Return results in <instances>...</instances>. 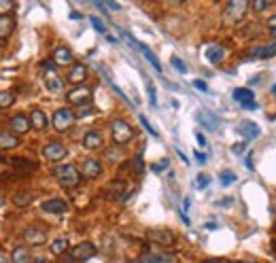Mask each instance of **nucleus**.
<instances>
[{"label":"nucleus","instance_id":"1","mask_svg":"<svg viewBox=\"0 0 276 263\" xmlns=\"http://www.w3.org/2000/svg\"><path fill=\"white\" fill-rule=\"evenodd\" d=\"M38 170V164L34 159L25 157H4L0 155V183H11L32 174Z\"/></svg>","mask_w":276,"mask_h":263},{"label":"nucleus","instance_id":"2","mask_svg":"<svg viewBox=\"0 0 276 263\" xmlns=\"http://www.w3.org/2000/svg\"><path fill=\"white\" fill-rule=\"evenodd\" d=\"M53 176H55V181L66 189H75L81 185V172L76 170V166H73V164L57 166V168L53 170Z\"/></svg>","mask_w":276,"mask_h":263},{"label":"nucleus","instance_id":"3","mask_svg":"<svg viewBox=\"0 0 276 263\" xmlns=\"http://www.w3.org/2000/svg\"><path fill=\"white\" fill-rule=\"evenodd\" d=\"M134 136H136V132H134V127L127 121H124V119L111 121V138L115 144H127Z\"/></svg>","mask_w":276,"mask_h":263},{"label":"nucleus","instance_id":"4","mask_svg":"<svg viewBox=\"0 0 276 263\" xmlns=\"http://www.w3.org/2000/svg\"><path fill=\"white\" fill-rule=\"evenodd\" d=\"M247 11H249L247 0H232L223 11V19H226V24H240L247 15Z\"/></svg>","mask_w":276,"mask_h":263},{"label":"nucleus","instance_id":"5","mask_svg":"<svg viewBox=\"0 0 276 263\" xmlns=\"http://www.w3.org/2000/svg\"><path fill=\"white\" fill-rule=\"evenodd\" d=\"M92 98H94V89L85 87V85H76L75 89H70L66 94V100L73 106H87L92 102Z\"/></svg>","mask_w":276,"mask_h":263},{"label":"nucleus","instance_id":"6","mask_svg":"<svg viewBox=\"0 0 276 263\" xmlns=\"http://www.w3.org/2000/svg\"><path fill=\"white\" fill-rule=\"evenodd\" d=\"M75 121H76V115L70 111V108H57V111L53 113L51 123H53V127L57 132H68L70 127L75 125Z\"/></svg>","mask_w":276,"mask_h":263},{"label":"nucleus","instance_id":"7","mask_svg":"<svg viewBox=\"0 0 276 263\" xmlns=\"http://www.w3.org/2000/svg\"><path fill=\"white\" fill-rule=\"evenodd\" d=\"M127 189H130V185H127L125 181H121V178L111 181L106 185V197L113 202H124L125 195H127Z\"/></svg>","mask_w":276,"mask_h":263},{"label":"nucleus","instance_id":"8","mask_svg":"<svg viewBox=\"0 0 276 263\" xmlns=\"http://www.w3.org/2000/svg\"><path fill=\"white\" fill-rule=\"evenodd\" d=\"M147 238H149L151 242H155V244H159V246H175L176 244V238L170 229H149Z\"/></svg>","mask_w":276,"mask_h":263},{"label":"nucleus","instance_id":"9","mask_svg":"<svg viewBox=\"0 0 276 263\" xmlns=\"http://www.w3.org/2000/svg\"><path fill=\"white\" fill-rule=\"evenodd\" d=\"M66 155H68L66 146L60 144V143H49V144L43 146V157L49 159V162H62Z\"/></svg>","mask_w":276,"mask_h":263},{"label":"nucleus","instance_id":"10","mask_svg":"<svg viewBox=\"0 0 276 263\" xmlns=\"http://www.w3.org/2000/svg\"><path fill=\"white\" fill-rule=\"evenodd\" d=\"M96 255V246L92 244V242H81V244H76L73 251H70V257H73L75 261H89Z\"/></svg>","mask_w":276,"mask_h":263},{"label":"nucleus","instance_id":"11","mask_svg":"<svg viewBox=\"0 0 276 263\" xmlns=\"http://www.w3.org/2000/svg\"><path fill=\"white\" fill-rule=\"evenodd\" d=\"M79 172H81V178L94 181V178H98L102 174V164L98 162V159H85Z\"/></svg>","mask_w":276,"mask_h":263},{"label":"nucleus","instance_id":"12","mask_svg":"<svg viewBox=\"0 0 276 263\" xmlns=\"http://www.w3.org/2000/svg\"><path fill=\"white\" fill-rule=\"evenodd\" d=\"M24 238H25V244L30 246H43L47 242V236H45L41 227H28L24 232Z\"/></svg>","mask_w":276,"mask_h":263},{"label":"nucleus","instance_id":"13","mask_svg":"<svg viewBox=\"0 0 276 263\" xmlns=\"http://www.w3.org/2000/svg\"><path fill=\"white\" fill-rule=\"evenodd\" d=\"M15 30V17L13 13H0V41H6Z\"/></svg>","mask_w":276,"mask_h":263},{"label":"nucleus","instance_id":"14","mask_svg":"<svg viewBox=\"0 0 276 263\" xmlns=\"http://www.w3.org/2000/svg\"><path fill=\"white\" fill-rule=\"evenodd\" d=\"M28 119H30V127H32V130H36V132L47 130V125H49L47 115H45L43 111H38V108H34V111L28 115Z\"/></svg>","mask_w":276,"mask_h":263},{"label":"nucleus","instance_id":"15","mask_svg":"<svg viewBox=\"0 0 276 263\" xmlns=\"http://www.w3.org/2000/svg\"><path fill=\"white\" fill-rule=\"evenodd\" d=\"M9 127H11V130L15 132V134H25V132L30 130V119L25 117V115H22V113H19V115H13V117L9 119Z\"/></svg>","mask_w":276,"mask_h":263},{"label":"nucleus","instance_id":"16","mask_svg":"<svg viewBox=\"0 0 276 263\" xmlns=\"http://www.w3.org/2000/svg\"><path fill=\"white\" fill-rule=\"evenodd\" d=\"M87 79V66L85 64H75L73 68H70V72H68V83H73V85H81L83 81Z\"/></svg>","mask_w":276,"mask_h":263},{"label":"nucleus","instance_id":"17","mask_svg":"<svg viewBox=\"0 0 276 263\" xmlns=\"http://www.w3.org/2000/svg\"><path fill=\"white\" fill-rule=\"evenodd\" d=\"M45 213H51V215H64L68 210V204L60 200V197H53V200H47V202H43L41 204Z\"/></svg>","mask_w":276,"mask_h":263},{"label":"nucleus","instance_id":"18","mask_svg":"<svg viewBox=\"0 0 276 263\" xmlns=\"http://www.w3.org/2000/svg\"><path fill=\"white\" fill-rule=\"evenodd\" d=\"M102 144H104V138H102V134L96 132V130H89L85 136H83V146H85V149H89V151L100 149Z\"/></svg>","mask_w":276,"mask_h":263},{"label":"nucleus","instance_id":"19","mask_svg":"<svg viewBox=\"0 0 276 263\" xmlns=\"http://www.w3.org/2000/svg\"><path fill=\"white\" fill-rule=\"evenodd\" d=\"M145 263H178V257L172 253H147Z\"/></svg>","mask_w":276,"mask_h":263},{"label":"nucleus","instance_id":"20","mask_svg":"<svg viewBox=\"0 0 276 263\" xmlns=\"http://www.w3.org/2000/svg\"><path fill=\"white\" fill-rule=\"evenodd\" d=\"M53 64L55 66H66V64H73V51L68 47H55L53 49Z\"/></svg>","mask_w":276,"mask_h":263},{"label":"nucleus","instance_id":"21","mask_svg":"<svg viewBox=\"0 0 276 263\" xmlns=\"http://www.w3.org/2000/svg\"><path fill=\"white\" fill-rule=\"evenodd\" d=\"M45 85H47L49 92L57 94V92H62L64 89V81L57 76L55 70H49V72H45Z\"/></svg>","mask_w":276,"mask_h":263},{"label":"nucleus","instance_id":"22","mask_svg":"<svg viewBox=\"0 0 276 263\" xmlns=\"http://www.w3.org/2000/svg\"><path fill=\"white\" fill-rule=\"evenodd\" d=\"M22 144V138L19 136H13L9 132H0V151H11V149H17Z\"/></svg>","mask_w":276,"mask_h":263},{"label":"nucleus","instance_id":"23","mask_svg":"<svg viewBox=\"0 0 276 263\" xmlns=\"http://www.w3.org/2000/svg\"><path fill=\"white\" fill-rule=\"evenodd\" d=\"M223 57H226V47H223V45H210L206 49V60L210 64H215V66L223 62Z\"/></svg>","mask_w":276,"mask_h":263},{"label":"nucleus","instance_id":"24","mask_svg":"<svg viewBox=\"0 0 276 263\" xmlns=\"http://www.w3.org/2000/svg\"><path fill=\"white\" fill-rule=\"evenodd\" d=\"M32 202H34V193H32V191L22 189V191H17V193L13 195V204L19 206V208H28Z\"/></svg>","mask_w":276,"mask_h":263},{"label":"nucleus","instance_id":"25","mask_svg":"<svg viewBox=\"0 0 276 263\" xmlns=\"http://www.w3.org/2000/svg\"><path fill=\"white\" fill-rule=\"evenodd\" d=\"M238 132H240L245 138H257L259 134H261L259 125L253 123V121H242V123L238 125Z\"/></svg>","mask_w":276,"mask_h":263},{"label":"nucleus","instance_id":"26","mask_svg":"<svg viewBox=\"0 0 276 263\" xmlns=\"http://www.w3.org/2000/svg\"><path fill=\"white\" fill-rule=\"evenodd\" d=\"M234 100H236V102H240V106L249 104V102H255L253 92H251V89H247V87H238V89H234Z\"/></svg>","mask_w":276,"mask_h":263},{"label":"nucleus","instance_id":"27","mask_svg":"<svg viewBox=\"0 0 276 263\" xmlns=\"http://www.w3.org/2000/svg\"><path fill=\"white\" fill-rule=\"evenodd\" d=\"M198 121L206 127V130H217L219 127V121L215 119V115H210V113H206V111H200L198 113Z\"/></svg>","mask_w":276,"mask_h":263},{"label":"nucleus","instance_id":"28","mask_svg":"<svg viewBox=\"0 0 276 263\" xmlns=\"http://www.w3.org/2000/svg\"><path fill=\"white\" fill-rule=\"evenodd\" d=\"M11 261H13V263H30V261H32L30 251H28L25 246H17V248H13Z\"/></svg>","mask_w":276,"mask_h":263},{"label":"nucleus","instance_id":"29","mask_svg":"<svg viewBox=\"0 0 276 263\" xmlns=\"http://www.w3.org/2000/svg\"><path fill=\"white\" fill-rule=\"evenodd\" d=\"M274 55H276V45L251 49V57H257V60H268V57H274Z\"/></svg>","mask_w":276,"mask_h":263},{"label":"nucleus","instance_id":"30","mask_svg":"<svg viewBox=\"0 0 276 263\" xmlns=\"http://www.w3.org/2000/svg\"><path fill=\"white\" fill-rule=\"evenodd\" d=\"M138 49H140V51H143V55H145V57H147V60H149L151 64H153V68H155V70H157V72H162V70H164V68H162V62H159V60H157V55H155V53H153V51H151L149 47H147V45H143V43H138Z\"/></svg>","mask_w":276,"mask_h":263},{"label":"nucleus","instance_id":"31","mask_svg":"<svg viewBox=\"0 0 276 263\" xmlns=\"http://www.w3.org/2000/svg\"><path fill=\"white\" fill-rule=\"evenodd\" d=\"M68 251V240L66 238H57L53 244H51V253L53 255H64Z\"/></svg>","mask_w":276,"mask_h":263},{"label":"nucleus","instance_id":"32","mask_svg":"<svg viewBox=\"0 0 276 263\" xmlns=\"http://www.w3.org/2000/svg\"><path fill=\"white\" fill-rule=\"evenodd\" d=\"M132 172L134 174H143L145 172V164H143V153H136V157L132 159Z\"/></svg>","mask_w":276,"mask_h":263},{"label":"nucleus","instance_id":"33","mask_svg":"<svg viewBox=\"0 0 276 263\" xmlns=\"http://www.w3.org/2000/svg\"><path fill=\"white\" fill-rule=\"evenodd\" d=\"M15 102V96L11 92H0V108H9Z\"/></svg>","mask_w":276,"mask_h":263},{"label":"nucleus","instance_id":"34","mask_svg":"<svg viewBox=\"0 0 276 263\" xmlns=\"http://www.w3.org/2000/svg\"><path fill=\"white\" fill-rule=\"evenodd\" d=\"M196 183H198V189H206L208 185H210V176L208 174H198Z\"/></svg>","mask_w":276,"mask_h":263},{"label":"nucleus","instance_id":"35","mask_svg":"<svg viewBox=\"0 0 276 263\" xmlns=\"http://www.w3.org/2000/svg\"><path fill=\"white\" fill-rule=\"evenodd\" d=\"M89 22H92V25H94V28H96V30L100 32V34H106V25L102 24V22H100L98 17H89Z\"/></svg>","mask_w":276,"mask_h":263},{"label":"nucleus","instance_id":"36","mask_svg":"<svg viewBox=\"0 0 276 263\" xmlns=\"http://www.w3.org/2000/svg\"><path fill=\"white\" fill-rule=\"evenodd\" d=\"M268 6H270L268 0H253V2H251V9L253 11H264V9H268Z\"/></svg>","mask_w":276,"mask_h":263},{"label":"nucleus","instance_id":"37","mask_svg":"<svg viewBox=\"0 0 276 263\" xmlns=\"http://www.w3.org/2000/svg\"><path fill=\"white\" fill-rule=\"evenodd\" d=\"M170 62H172V66H175V68L178 70V72H183V74H185V72H187V66H185V62H183V60H178V57H176V55H175V57H172V60H170Z\"/></svg>","mask_w":276,"mask_h":263},{"label":"nucleus","instance_id":"38","mask_svg":"<svg viewBox=\"0 0 276 263\" xmlns=\"http://www.w3.org/2000/svg\"><path fill=\"white\" fill-rule=\"evenodd\" d=\"M221 183L226 185V187H227V185H232V183H236V174H234V172H223V174H221Z\"/></svg>","mask_w":276,"mask_h":263},{"label":"nucleus","instance_id":"39","mask_svg":"<svg viewBox=\"0 0 276 263\" xmlns=\"http://www.w3.org/2000/svg\"><path fill=\"white\" fill-rule=\"evenodd\" d=\"M168 166H170L168 159H162V162H157V164H151V170H153V172H164L166 168H168Z\"/></svg>","mask_w":276,"mask_h":263},{"label":"nucleus","instance_id":"40","mask_svg":"<svg viewBox=\"0 0 276 263\" xmlns=\"http://www.w3.org/2000/svg\"><path fill=\"white\" fill-rule=\"evenodd\" d=\"M138 119H140V123H143V127H145V130L151 134V136H157V132H155V130H153V127H151V123H149V121H147V117H145V115H140Z\"/></svg>","mask_w":276,"mask_h":263},{"label":"nucleus","instance_id":"41","mask_svg":"<svg viewBox=\"0 0 276 263\" xmlns=\"http://www.w3.org/2000/svg\"><path fill=\"white\" fill-rule=\"evenodd\" d=\"M268 32H270L272 36H276V15L268 17Z\"/></svg>","mask_w":276,"mask_h":263},{"label":"nucleus","instance_id":"42","mask_svg":"<svg viewBox=\"0 0 276 263\" xmlns=\"http://www.w3.org/2000/svg\"><path fill=\"white\" fill-rule=\"evenodd\" d=\"M147 92H149V100H151V104H153V106H157V94H155V87L149 85V87H147Z\"/></svg>","mask_w":276,"mask_h":263},{"label":"nucleus","instance_id":"43","mask_svg":"<svg viewBox=\"0 0 276 263\" xmlns=\"http://www.w3.org/2000/svg\"><path fill=\"white\" fill-rule=\"evenodd\" d=\"M191 85H194L196 89H200V92H208V85H206V83H204L202 79H196L194 83H191Z\"/></svg>","mask_w":276,"mask_h":263},{"label":"nucleus","instance_id":"44","mask_svg":"<svg viewBox=\"0 0 276 263\" xmlns=\"http://www.w3.org/2000/svg\"><path fill=\"white\" fill-rule=\"evenodd\" d=\"M119 157H121L119 151H115V149H108V151H106V159H108V162H117Z\"/></svg>","mask_w":276,"mask_h":263},{"label":"nucleus","instance_id":"45","mask_svg":"<svg viewBox=\"0 0 276 263\" xmlns=\"http://www.w3.org/2000/svg\"><path fill=\"white\" fill-rule=\"evenodd\" d=\"M196 159H198L200 164H204V162H206V155H204L202 151H196Z\"/></svg>","mask_w":276,"mask_h":263},{"label":"nucleus","instance_id":"46","mask_svg":"<svg viewBox=\"0 0 276 263\" xmlns=\"http://www.w3.org/2000/svg\"><path fill=\"white\" fill-rule=\"evenodd\" d=\"M242 149H245V144H242V143H238V144H234V146H232V151H234V153H240Z\"/></svg>","mask_w":276,"mask_h":263},{"label":"nucleus","instance_id":"47","mask_svg":"<svg viewBox=\"0 0 276 263\" xmlns=\"http://www.w3.org/2000/svg\"><path fill=\"white\" fill-rule=\"evenodd\" d=\"M196 138H198V143H200L202 146H206V138H204L202 134H196Z\"/></svg>","mask_w":276,"mask_h":263},{"label":"nucleus","instance_id":"48","mask_svg":"<svg viewBox=\"0 0 276 263\" xmlns=\"http://www.w3.org/2000/svg\"><path fill=\"white\" fill-rule=\"evenodd\" d=\"M106 6H108V9H113V11H119V9H121V6H119L117 2H108Z\"/></svg>","mask_w":276,"mask_h":263},{"label":"nucleus","instance_id":"49","mask_svg":"<svg viewBox=\"0 0 276 263\" xmlns=\"http://www.w3.org/2000/svg\"><path fill=\"white\" fill-rule=\"evenodd\" d=\"M204 263H229L226 259H208V261H204Z\"/></svg>","mask_w":276,"mask_h":263},{"label":"nucleus","instance_id":"50","mask_svg":"<svg viewBox=\"0 0 276 263\" xmlns=\"http://www.w3.org/2000/svg\"><path fill=\"white\" fill-rule=\"evenodd\" d=\"M189 204H191V202H189V197H187V200L183 202V210H185V213H187V210H189Z\"/></svg>","mask_w":276,"mask_h":263},{"label":"nucleus","instance_id":"51","mask_svg":"<svg viewBox=\"0 0 276 263\" xmlns=\"http://www.w3.org/2000/svg\"><path fill=\"white\" fill-rule=\"evenodd\" d=\"M0 263H9V255H0Z\"/></svg>","mask_w":276,"mask_h":263},{"label":"nucleus","instance_id":"52","mask_svg":"<svg viewBox=\"0 0 276 263\" xmlns=\"http://www.w3.org/2000/svg\"><path fill=\"white\" fill-rule=\"evenodd\" d=\"M11 6H13L11 2H0V9H11Z\"/></svg>","mask_w":276,"mask_h":263},{"label":"nucleus","instance_id":"53","mask_svg":"<svg viewBox=\"0 0 276 263\" xmlns=\"http://www.w3.org/2000/svg\"><path fill=\"white\" fill-rule=\"evenodd\" d=\"M34 263H47V259H43V257H38V259H36Z\"/></svg>","mask_w":276,"mask_h":263},{"label":"nucleus","instance_id":"54","mask_svg":"<svg viewBox=\"0 0 276 263\" xmlns=\"http://www.w3.org/2000/svg\"><path fill=\"white\" fill-rule=\"evenodd\" d=\"M2 204H4V197H2V195H0V206H2Z\"/></svg>","mask_w":276,"mask_h":263},{"label":"nucleus","instance_id":"55","mask_svg":"<svg viewBox=\"0 0 276 263\" xmlns=\"http://www.w3.org/2000/svg\"><path fill=\"white\" fill-rule=\"evenodd\" d=\"M274 251H276V240H274Z\"/></svg>","mask_w":276,"mask_h":263},{"label":"nucleus","instance_id":"56","mask_svg":"<svg viewBox=\"0 0 276 263\" xmlns=\"http://www.w3.org/2000/svg\"><path fill=\"white\" fill-rule=\"evenodd\" d=\"M272 89H274V94H276V85H274V87H272Z\"/></svg>","mask_w":276,"mask_h":263},{"label":"nucleus","instance_id":"57","mask_svg":"<svg viewBox=\"0 0 276 263\" xmlns=\"http://www.w3.org/2000/svg\"><path fill=\"white\" fill-rule=\"evenodd\" d=\"M240 263H249V261H240Z\"/></svg>","mask_w":276,"mask_h":263}]
</instances>
